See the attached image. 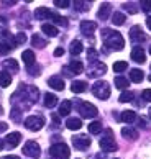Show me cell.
I'll return each mask as SVG.
<instances>
[{
  "mask_svg": "<svg viewBox=\"0 0 151 159\" xmlns=\"http://www.w3.org/2000/svg\"><path fill=\"white\" fill-rule=\"evenodd\" d=\"M102 38H103L105 46H108L112 51H121V49H123V46H125V39H123V36H121L118 31L103 28V30H102Z\"/></svg>",
  "mask_w": 151,
  "mask_h": 159,
  "instance_id": "6da1fadb",
  "label": "cell"
},
{
  "mask_svg": "<svg viewBox=\"0 0 151 159\" xmlns=\"http://www.w3.org/2000/svg\"><path fill=\"white\" fill-rule=\"evenodd\" d=\"M49 154L53 159H67L71 156V151H69V146L66 143H56L51 146Z\"/></svg>",
  "mask_w": 151,
  "mask_h": 159,
  "instance_id": "7a4b0ae2",
  "label": "cell"
},
{
  "mask_svg": "<svg viewBox=\"0 0 151 159\" xmlns=\"http://www.w3.org/2000/svg\"><path fill=\"white\" fill-rule=\"evenodd\" d=\"M92 93L100 100H107L110 97V85L105 80H97L95 84L92 85Z\"/></svg>",
  "mask_w": 151,
  "mask_h": 159,
  "instance_id": "3957f363",
  "label": "cell"
},
{
  "mask_svg": "<svg viewBox=\"0 0 151 159\" xmlns=\"http://www.w3.org/2000/svg\"><path fill=\"white\" fill-rule=\"evenodd\" d=\"M100 148L105 151V152L117 151V143H115V139H113L112 129H105V134H103V138H100Z\"/></svg>",
  "mask_w": 151,
  "mask_h": 159,
  "instance_id": "277c9868",
  "label": "cell"
},
{
  "mask_svg": "<svg viewBox=\"0 0 151 159\" xmlns=\"http://www.w3.org/2000/svg\"><path fill=\"white\" fill-rule=\"evenodd\" d=\"M23 152H25L28 157H33V159L41 156V149H39V144L36 141H26L25 146H23Z\"/></svg>",
  "mask_w": 151,
  "mask_h": 159,
  "instance_id": "5b68a950",
  "label": "cell"
},
{
  "mask_svg": "<svg viewBox=\"0 0 151 159\" xmlns=\"http://www.w3.org/2000/svg\"><path fill=\"white\" fill-rule=\"evenodd\" d=\"M43 125H44V120L41 116H36V115H31L25 120V126L28 129H31V131H39L43 128Z\"/></svg>",
  "mask_w": 151,
  "mask_h": 159,
  "instance_id": "8992f818",
  "label": "cell"
},
{
  "mask_svg": "<svg viewBox=\"0 0 151 159\" xmlns=\"http://www.w3.org/2000/svg\"><path fill=\"white\" fill-rule=\"evenodd\" d=\"M79 111H80V115H82L84 118H94V116H97V107L92 105L90 102H82L80 103Z\"/></svg>",
  "mask_w": 151,
  "mask_h": 159,
  "instance_id": "52a82bcc",
  "label": "cell"
},
{
  "mask_svg": "<svg viewBox=\"0 0 151 159\" xmlns=\"http://www.w3.org/2000/svg\"><path fill=\"white\" fill-rule=\"evenodd\" d=\"M107 72V66L103 62H100V61H97V62H92V66H90V69H89V74L90 77H98V75H102V74H105Z\"/></svg>",
  "mask_w": 151,
  "mask_h": 159,
  "instance_id": "ba28073f",
  "label": "cell"
},
{
  "mask_svg": "<svg viewBox=\"0 0 151 159\" xmlns=\"http://www.w3.org/2000/svg\"><path fill=\"white\" fill-rule=\"evenodd\" d=\"M82 70H84V64L80 62V61L72 59L71 64H69L67 67H64V74H67V75H76V74H80Z\"/></svg>",
  "mask_w": 151,
  "mask_h": 159,
  "instance_id": "9c48e42d",
  "label": "cell"
},
{
  "mask_svg": "<svg viewBox=\"0 0 151 159\" xmlns=\"http://www.w3.org/2000/svg\"><path fill=\"white\" fill-rule=\"evenodd\" d=\"M72 144L77 149H87L90 146V138L85 136V134H77V136L72 138Z\"/></svg>",
  "mask_w": 151,
  "mask_h": 159,
  "instance_id": "30bf717a",
  "label": "cell"
},
{
  "mask_svg": "<svg viewBox=\"0 0 151 159\" xmlns=\"http://www.w3.org/2000/svg\"><path fill=\"white\" fill-rule=\"evenodd\" d=\"M131 59L138 64H143L146 61V54H144V49L141 46H135V48L131 49Z\"/></svg>",
  "mask_w": 151,
  "mask_h": 159,
  "instance_id": "8fae6325",
  "label": "cell"
},
{
  "mask_svg": "<svg viewBox=\"0 0 151 159\" xmlns=\"http://www.w3.org/2000/svg\"><path fill=\"white\" fill-rule=\"evenodd\" d=\"M130 38H131V41H135V43H143V41H146V34L141 31L140 26H133L130 30Z\"/></svg>",
  "mask_w": 151,
  "mask_h": 159,
  "instance_id": "7c38bea8",
  "label": "cell"
},
{
  "mask_svg": "<svg viewBox=\"0 0 151 159\" xmlns=\"http://www.w3.org/2000/svg\"><path fill=\"white\" fill-rule=\"evenodd\" d=\"M95 28H97L95 21H87V20H84L82 23H80V31H82L85 36H92V33L95 31Z\"/></svg>",
  "mask_w": 151,
  "mask_h": 159,
  "instance_id": "4fadbf2b",
  "label": "cell"
},
{
  "mask_svg": "<svg viewBox=\"0 0 151 159\" xmlns=\"http://www.w3.org/2000/svg\"><path fill=\"white\" fill-rule=\"evenodd\" d=\"M51 13H53V11L48 10L46 7H39V8L34 10V18H36V20H49Z\"/></svg>",
  "mask_w": 151,
  "mask_h": 159,
  "instance_id": "5bb4252c",
  "label": "cell"
},
{
  "mask_svg": "<svg viewBox=\"0 0 151 159\" xmlns=\"http://www.w3.org/2000/svg\"><path fill=\"white\" fill-rule=\"evenodd\" d=\"M5 141H7V144L11 146V148H15V146H18L20 144V141H21V134L18 131H15V133H10L7 138H5Z\"/></svg>",
  "mask_w": 151,
  "mask_h": 159,
  "instance_id": "9a60e30c",
  "label": "cell"
},
{
  "mask_svg": "<svg viewBox=\"0 0 151 159\" xmlns=\"http://www.w3.org/2000/svg\"><path fill=\"white\" fill-rule=\"evenodd\" d=\"M121 136L126 138V139H136L138 131H136V128H133V126H125V128H121Z\"/></svg>",
  "mask_w": 151,
  "mask_h": 159,
  "instance_id": "2e32d148",
  "label": "cell"
},
{
  "mask_svg": "<svg viewBox=\"0 0 151 159\" xmlns=\"http://www.w3.org/2000/svg\"><path fill=\"white\" fill-rule=\"evenodd\" d=\"M48 84H49V87H53L54 90H62V89H64V80H62L61 77H57V75L49 77Z\"/></svg>",
  "mask_w": 151,
  "mask_h": 159,
  "instance_id": "e0dca14e",
  "label": "cell"
},
{
  "mask_svg": "<svg viewBox=\"0 0 151 159\" xmlns=\"http://www.w3.org/2000/svg\"><path fill=\"white\" fill-rule=\"evenodd\" d=\"M21 59H23V62L26 64V67H31V66H34V52H33L31 49L23 51Z\"/></svg>",
  "mask_w": 151,
  "mask_h": 159,
  "instance_id": "ac0fdd59",
  "label": "cell"
},
{
  "mask_svg": "<svg viewBox=\"0 0 151 159\" xmlns=\"http://www.w3.org/2000/svg\"><path fill=\"white\" fill-rule=\"evenodd\" d=\"M110 11H112V5H110V3H102V5H100V10H98V13H97V16H98L100 20H107L108 15H110Z\"/></svg>",
  "mask_w": 151,
  "mask_h": 159,
  "instance_id": "d6986e66",
  "label": "cell"
},
{
  "mask_svg": "<svg viewBox=\"0 0 151 159\" xmlns=\"http://www.w3.org/2000/svg\"><path fill=\"white\" fill-rule=\"evenodd\" d=\"M85 89H87V84L84 80H74L71 84V90L74 93H82V92H85Z\"/></svg>",
  "mask_w": 151,
  "mask_h": 159,
  "instance_id": "ffe728a7",
  "label": "cell"
},
{
  "mask_svg": "<svg viewBox=\"0 0 151 159\" xmlns=\"http://www.w3.org/2000/svg\"><path fill=\"white\" fill-rule=\"evenodd\" d=\"M120 120L125 121V123H133V121L136 120V113L133 110H125V111H121Z\"/></svg>",
  "mask_w": 151,
  "mask_h": 159,
  "instance_id": "44dd1931",
  "label": "cell"
},
{
  "mask_svg": "<svg viewBox=\"0 0 151 159\" xmlns=\"http://www.w3.org/2000/svg\"><path fill=\"white\" fill-rule=\"evenodd\" d=\"M69 51H71L72 56H79L80 52L84 51V46H82V43H80L79 39H74L72 43H71V48H69Z\"/></svg>",
  "mask_w": 151,
  "mask_h": 159,
  "instance_id": "7402d4cb",
  "label": "cell"
},
{
  "mask_svg": "<svg viewBox=\"0 0 151 159\" xmlns=\"http://www.w3.org/2000/svg\"><path fill=\"white\" fill-rule=\"evenodd\" d=\"M41 31L44 34H48V36H57V28L53 26V25H49V23H43Z\"/></svg>",
  "mask_w": 151,
  "mask_h": 159,
  "instance_id": "603a6c76",
  "label": "cell"
},
{
  "mask_svg": "<svg viewBox=\"0 0 151 159\" xmlns=\"http://www.w3.org/2000/svg\"><path fill=\"white\" fill-rule=\"evenodd\" d=\"M56 103H57V97L54 93H44V105L46 107L53 108V107H56Z\"/></svg>",
  "mask_w": 151,
  "mask_h": 159,
  "instance_id": "cb8c5ba5",
  "label": "cell"
},
{
  "mask_svg": "<svg viewBox=\"0 0 151 159\" xmlns=\"http://www.w3.org/2000/svg\"><path fill=\"white\" fill-rule=\"evenodd\" d=\"M10 84H11V74L7 70L0 72V87H8Z\"/></svg>",
  "mask_w": 151,
  "mask_h": 159,
  "instance_id": "d4e9b609",
  "label": "cell"
},
{
  "mask_svg": "<svg viewBox=\"0 0 151 159\" xmlns=\"http://www.w3.org/2000/svg\"><path fill=\"white\" fill-rule=\"evenodd\" d=\"M71 108H72V103L69 102V100H64L61 105H59V115L61 116H66L71 113Z\"/></svg>",
  "mask_w": 151,
  "mask_h": 159,
  "instance_id": "484cf974",
  "label": "cell"
},
{
  "mask_svg": "<svg viewBox=\"0 0 151 159\" xmlns=\"http://www.w3.org/2000/svg\"><path fill=\"white\" fill-rule=\"evenodd\" d=\"M11 48H15V41H3V43H0V56L10 52Z\"/></svg>",
  "mask_w": 151,
  "mask_h": 159,
  "instance_id": "4316f807",
  "label": "cell"
},
{
  "mask_svg": "<svg viewBox=\"0 0 151 159\" xmlns=\"http://www.w3.org/2000/svg\"><path fill=\"white\" fill-rule=\"evenodd\" d=\"M66 126L69 129H72V131H76V129H80V126H82V121H80L79 118H69L66 121Z\"/></svg>",
  "mask_w": 151,
  "mask_h": 159,
  "instance_id": "83f0119b",
  "label": "cell"
},
{
  "mask_svg": "<svg viewBox=\"0 0 151 159\" xmlns=\"http://www.w3.org/2000/svg\"><path fill=\"white\" fill-rule=\"evenodd\" d=\"M144 77V74H143V70L141 69H131L130 70V79L133 82H141Z\"/></svg>",
  "mask_w": 151,
  "mask_h": 159,
  "instance_id": "f1b7e54d",
  "label": "cell"
},
{
  "mask_svg": "<svg viewBox=\"0 0 151 159\" xmlns=\"http://www.w3.org/2000/svg\"><path fill=\"white\" fill-rule=\"evenodd\" d=\"M115 85H117V89H120V90H126V87H128V79L121 77V75H117V77H115Z\"/></svg>",
  "mask_w": 151,
  "mask_h": 159,
  "instance_id": "f546056e",
  "label": "cell"
},
{
  "mask_svg": "<svg viewBox=\"0 0 151 159\" xmlns=\"http://www.w3.org/2000/svg\"><path fill=\"white\" fill-rule=\"evenodd\" d=\"M3 67L10 69L11 72H18V62H16L15 59H5L3 61Z\"/></svg>",
  "mask_w": 151,
  "mask_h": 159,
  "instance_id": "4dcf8cb0",
  "label": "cell"
},
{
  "mask_svg": "<svg viewBox=\"0 0 151 159\" xmlns=\"http://www.w3.org/2000/svg\"><path fill=\"white\" fill-rule=\"evenodd\" d=\"M125 15L121 13V11H115L113 13V16H112V21H113V25H117V26H120V25H123L125 23Z\"/></svg>",
  "mask_w": 151,
  "mask_h": 159,
  "instance_id": "1f68e13d",
  "label": "cell"
},
{
  "mask_svg": "<svg viewBox=\"0 0 151 159\" xmlns=\"http://www.w3.org/2000/svg\"><path fill=\"white\" fill-rule=\"evenodd\" d=\"M31 43H33V46H36V48H44L46 44V39H43L39 34H33V38H31Z\"/></svg>",
  "mask_w": 151,
  "mask_h": 159,
  "instance_id": "d6a6232c",
  "label": "cell"
},
{
  "mask_svg": "<svg viewBox=\"0 0 151 159\" xmlns=\"http://www.w3.org/2000/svg\"><path fill=\"white\" fill-rule=\"evenodd\" d=\"M49 20H53L54 23H57V25H62V26L67 25V20L64 18V16L57 15V13H51V18H49Z\"/></svg>",
  "mask_w": 151,
  "mask_h": 159,
  "instance_id": "836d02e7",
  "label": "cell"
},
{
  "mask_svg": "<svg viewBox=\"0 0 151 159\" xmlns=\"http://www.w3.org/2000/svg\"><path fill=\"white\" fill-rule=\"evenodd\" d=\"M89 131H90L92 134L100 133V131H102V123H100V121H92L90 125H89Z\"/></svg>",
  "mask_w": 151,
  "mask_h": 159,
  "instance_id": "e575fe53",
  "label": "cell"
},
{
  "mask_svg": "<svg viewBox=\"0 0 151 159\" xmlns=\"http://www.w3.org/2000/svg\"><path fill=\"white\" fill-rule=\"evenodd\" d=\"M128 69V64H126L125 61H117L113 64V70L115 72H123V70Z\"/></svg>",
  "mask_w": 151,
  "mask_h": 159,
  "instance_id": "d590c367",
  "label": "cell"
},
{
  "mask_svg": "<svg viewBox=\"0 0 151 159\" xmlns=\"http://www.w3.org/2000/svg\"><path fill=\"white\" fill-rule=\"evenodd\" d=\"M118 100H120V102H123V103L131 102V100H133V92H130V90H123Z\"/></svg>",
  "mask_w": 151,
  "mask_h": 159,
  "instance_id": "8d00e7d4",
  "label": "cell"
},
{
  "mask_svg": "<svg viewBox=\"0 0 151 159\" xmlns=\"http://www.w3.org/2000/svg\"><path fill=\"white\" fill-rule=\"evenodd\" d=\"M11 120L13 121H20L21 120V108H16V107H13L11 108Z\"/></svg>",
  "mask_w": 151,
  "mask_h": 159,
  "instance_id": "74e56055",
  "label": "cell"
},
{
  "mask_svg": "<svg viewBox=\"0 0 151 159\" xmlns=\"http://www.w3.org/2000/svg\"><path fill=\"white\" fill-rule=\"evenodd\" d=\"M76 5V10H79V11H87L89 10V3H84V2H74Z\"/></svg>",
  "mask_w": 151,
  "mask_h": 159,
  "instance_id": "f35d334b",
  "label": "cell"
},
{
  "mask_svg": "<svg viewBox=\"0 0 151 159\" xmlns=\"http://www.w3.org/2000/svg\"><path fill=\"white\" fill-rule=\"evenodd\" d=\"M87 56H89V61L90 62H97V51L94 48H90L89 51H87Z\"/></svg>",
  "mask_w": 151,
  "mask_h": 159,
  "instance_id": "ab89813d",
  "label": "cell"
},
{
  "mask_svg": "<svg viewBox=\"0 0 151 159\" xmlns=\"http://www.w3.org/2000/svg\"><path fill=\"white\" fill-rule=\"evenodd\" d=\"M26 41V36H25V33H18L15 36V44H23Z\"/></svg>",
  "mask_w": 151,
  "mask_h": 159,
  "instance_id": "60d3db41",
  "label": "cell"
},
{
  "mask_svg": "<svg viewBox=\"0 0 151 159\" xmlns=\"http://www.w3.org/2000/svg\"><path fill=\"white\" fill-rule=\"evenodd\" d=\"M54 5L59 8H66V7H69V2L67 0H54Z\"/></svg>",
  "mask_w": 151,
  "mask_h": 159,
  "instance_id": "b9f144b4",
  "label": "cell"
},
{
  "mask_svg": "<svg viewBox=\"0 0 151 159\" xmlns=\"http://www.w3.org/2000/svg\"><path fill=\"white\" fill-rule=\"evenodd\" d=\"M123 8L126 11H130V13H136V11H138V8H135V5H133V3H125Z\"/></svg>",
  "mask_w": 151,
  "mask_h": 159,
  "instance_id": "7bdbcfd3",
  "label": "cell"
},
{
  "mask_svg": "<svg viewBox=\"0 0 151 159\" xmlns=\"http://www.w3.org/2000/svg\"><path fill=\"white\" fill-rule=\"evenodd\" d=\"M141 95H143V98L146 100V102H151V89H144L141 92Z\"/></svg>",
  "mask_w": 151,
  "mask_h": 159,
  "instance_id": "ee69618b",
  "label": "cell"
},
{
  "mask_svg": "<svg viewBox=\"0 0 151 159\" xmlns=\"http://www.w3.org/2000/svg\"><path fill=\"white\" fill-rule=\"evenodd\" d=\"M141 7L144 11H149L151 10V2H141Z\"/></svg>",
  "mask_w": 151,
  "mask_h": 159,
  "instance_id": "f6af8a7d",
  "label": "cell"
},
{
  "mask_svg": "<svg viewBox=\"0 0 151 159\" xmlns=\"http://www.w3.org/2000/svg\"><path fill=\"white\" fill-rule=\"evenodd\" d=\"M138 121H140V126L141 128H148V123H146V120H144V118H138Z\"/></svg>",
  "mask_w": 151,
  "mask_h": 159,
  "instance_id": "bcb514c9",
  "label": "cell"
},
{
  "mask_svg": "<svg viewBox=\"0 0 151 159\" xmlns=\"http://www.w3.org/2000/svg\"><path fill=\"white\" fill-rule=\"evenodd\" d=\"M62 54H64V49H62V48H57L54 51V56H62Z\"/></svg>",
  "mask_w": 151,
  "mask_h": 159,
  "instance_id": "7dc6e473",
  "label": "cell"
},
{
  "mask_svg": "<svg viewBox=\"0 0 151 159\" xmlns=\"http://www.w3.org/2000/svg\"><path fill=\"white\" fill-rule=\"evenodd\" d=\"M7 128H8V125H7V123H3V121L0 123V131H5Z\"/></svg>",
  "mask_w": 151,
  "mask_h": 159,
  "instance_id": "c3c4849f",
  "label": "cell"
},
{
  "mask_svg": "<svg viewBox=\"0 0 151 159\" xmlns=\"http://www.w3.org/2000/svg\"><path fill=\"white\" fill-rule=\"evenodd\" d=\"M53 121L56 123L57 126H59V116H57V115H53Z\"/></svg>",
  "mask_w": 151,
  "mask_h": 159,
  "instance_id": "681fc988",
  "label": "cell"
},
{
  "mask_svg": "<svg viewBox=\"0 0 151 159\" xmlns=\"http://www.w3.org/2000/svg\"><path fill=\"white\" fill-rule=\"evenodd\" d=\"M146 25H148V28L151 30V16H148V18H146Z\"/></svg>",
  "mask_w": 151,
  "mask_h": 159,
  "instance_id": "f907efd6",
  "label": "cell"
},
{
  "mask_svg": "<svg viewBox=\"0 0 151 159\" xmlns=\"http://www.w3.org/2000/svg\"><path fill=\"white\" fill-rule=\"evenodd\" d=\"M3 159H20L18 156H5Z\"/></svg>",
  "mask_w": 151,
  "mask_h": 159,
  "instance_id": "816d5d0a",
  "label": "cell"
},
{
  "mask_svg": "<svg viewBox=\"0 0 151 159\" xmlns=\"http://www.w3.org/2000/svg\"><path fill=\"white\" fill-rule=\"evenodd\" d=\"M3 146H5V143H3V139H2V138H0V151H2V149H3Z\"/></svg>",
  "mask_w": 151,
  "mask_h": 159,
  "instance_id": "f5cc1de1",
  "label": "cell"
},
{
  "mask_svg": "<svg viewBox=\"0 0 151 159\" xmlns=\"http://www.w3.org/2000/svg\"><path fill=\"white\" fill-rule=\"evenodd\" d=\"M0 115H2V107H0Z\"/></svg>",
  "mask_w": 151,
  "mask_h": 159,
  "instance_id": "db71d44e",
  "label": "cell"
},
{
  "mask_svg": "<svg viewBox=\"0 0 151 159\" xmlns=\"http://www.w3.org/2000/svg\"><path fill=\"white\" fill-rule=\"evenodd\" d=\"M149 54H151V46H149Z\"/></svg>",
  "mask_w": 151,
  "mask_h": 159,
  "instance_id": "11a10c76",
  "label": "cell"
},
{
  "mask_svg": "<svg viewBox=\"0 0 151 159\" xmlns=\"http://www.w3.org/2000/svg\"><path fill=\"white\" fill-rule=\"evenodd\" d=\"M149 116H151V108H149Z\"/></svg>",
  "mask_w": 151,
  "mask_h": 159,
  "instance_id": "9f6ffc18",
  "label": "cell"
},
{
  "mask_svg": "<svg viewBox=\"0 0 151 159\" xmlns=\"http://www.w3.org/2000/svg\"><path fill=\"white\" fill-rule=\"evenodd\" d=\"M149 79H151V75H149Z\"/></svg>",
  "mask_w": 151,
  "mask_h": 159,
  "instance_id": "6f0895ef",
  "label": "cell"
}]
</instances>
